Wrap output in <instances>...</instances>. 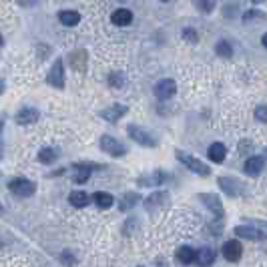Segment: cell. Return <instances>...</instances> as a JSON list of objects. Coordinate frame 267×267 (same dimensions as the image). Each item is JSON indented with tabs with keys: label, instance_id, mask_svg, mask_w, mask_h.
I'll return each instance as SVG.
<instances>
[{
	"label": "cell",
	"instance_id": "cell-1",
	"mask_svg": "<svg viewBox=\"0 0 267 267\" xmlns=\"http://www.w3.org/2000/svg\"><path fill=\"white\" fill-rule=\"evenodd\" d=\"M177 159H179V161H181L189 171H193V173L199 175V177H207V175H211V169H209L203 161H199V159L193 157V155H187L185 151H177Z\"/></svg>",
	"mask_w": 267,
	"mask_h": 267
},
{
	"label": "cell",
	"instance_id": "cell-2",
	"mask_svg": "<svg viewBox=\"0 0 267 267\" xmlns=\"http://www.w3.org/2000/svg\"><path fill=\"white\" fill-rule=\"evenodd\" d=\"M8 189H10V193L12 195H16V197H30V195H34V191H36V185L30 181V179H24V177H16V179H12L10 183H8Z\"/></svg>",
	"mask_w": 267,
	"mask_h": 267
},
{
	"label": "cell",
	"instance_id": "cell-3",
	"mask_svg": "<svg viewBox=\"0 0 267 267\" xmlns=\"http://www.w3.org/2000/svg\"><path fill=\"white\" fill-rule=\"evenodd\" d=\"M127 133H129V137H131L135 143H139L141 147H157V139H155L149 131H145V129H141V127H137V125H129V127H127Z\"/></svg>",
	"mask_w": 267,
	"mask_h": 267
},
{
	"label": "cell",
	"instance_id": "cell-4",
	"mask_svg": "<svg viewBox=\"0 0 267 267\" xmlns=\"http://www.w3.org/2000/svg\"><path fill=\"white\" fill-rule=\"evenodd\" d=\"M46 83L55 89H63L65 87V67H63V61L57 59L55 65L50 67L48 75H46Z\"/></svg>",
	"mask_w": 267,
	"mask_h": 267
},
{
	"label": "cell",
	"instance_id": "cell-5",
	"mask_svg": "<svg viewBox=\"0 0 267 267\" xmlns=\"http://www.w3.org/2000/svg\"><path fill=\"white\" fill-rule=\"evenodd\" d=\"M199 199L203 201V205H205L217 219H223L225 211H223V205H221V201H219L217 195H213V193H199Z\"/></svg>",
	"mask_w": 267,
	"mask_h": 267
},
{
	"label": "cell",
	"instance_id": "cell-6",
	"mask_svg": "<svg viewBox=\"0 0 267 267\" xmlns=\"http://www.w3.org/2000/svg\"><path fill=\"white\" fill-rule=\"evenodd\" d=\"M100 149H102L104 153H109L111 157H123V155L127 153L125 145H123V143H119L115 137H109V135L100 137Z\"/></svg>",
	"mask_w": 267,
	"mask_h": 267
},
{
	"label": "cell",
	"instance_id": "cell-7",
	"mask_svg": "<svg viewBox=\"0 0 267 267\" xmlns=\"http://www.w3.org/2000/svg\"><path fill=\"white\" fill-rule=\"evenodd\" d=\"M219 187L225 195L229 197H237V195H243V183L235 177H219Z\"/></svg>",
	"mask_w": 267,
	"mask_h": 267
},
{
	"label": "cell",
	"instance_id": "cell-8",
	"mask_svg": "<svg viewBox=\"0 0 267 267\" xmlns=\"http://www.w3.org/2000/svg\"><path fill=\"white\" fill-rule=\"evenodd\" d=\"M175 92H177V85H175L173 79H163V81H159V83L155 85V96L161 98V100L171 98Z\"/></svg>",
	"mask_w": 267,
	"mask_h": 267
},
{
	"label": "cell",
	"instance_id": "cell-9",
	"mask_svg": "<svg viewBox=\"0 0 267 267\" xmlns=\"http://www.w3.org/2000/svg\"><path fill=\"white\" fill-rule=\"evenodd\" d=\"M221 253L229 263H237L241 259V255H243V247H241V243L237 239H231V241H225Z\"/></svg>",
	"mask_w": 267,
	"mask_h": 267
},
{
	"label": "cell",
	"instance_id": "cell-10",
	"mask_svg": "<svg viewBox=\"0 0 267 267\" xmlns=\"http://www.w3.org/2000/svg\"><path fill=\"white\" fill-rule=\"evenodd\" d=\"M235 233L237 237H243V239H249V241H265L267 239V233L257 229V227H251V225H239L235 227Z\"/></svg>",
	"mask_w": 267,
	"mask_h": 267
},
{
	"label": "cell",
	"instance_id": "cell-11",
	"mask_svg": "<svg viewBox=\"0 0 267 267\" xmlns=\"http://www.w3.org/2000/svg\"><path fill=\"white\" fill-rule=\"evenodd\" d=\"M127 111H129V109H127L125 104H119V102H117V104H111L109 109H102V111H100V117H102L104 121H109V123H117V121H121L123 115H127Z\"/></svg>",
	"mask_w": 267,
	"mask_h": 267
},
{
	"label": "cell",
	"instance_id": "cell-12",
	"mask_svg": "<svg viewBox=\"0 0 267 267\" xmlns=\"http://www.w3.org/2000/svg\"><path fill=\"white\" fill-rule=\"evenodd\" d=\"M263 167H265V161H263V157H259V155L249 157L247 161H245V165H243V169H245V173L249 177H257L263 171Z\"/></svg>",
	"mask_w": 267,
	"mask_h": 267
},
{
	"label": "cell",
	"instance_id": "cell-13",
	"mask_svg": "<svg viewBox=\"0 0 267 267\" xmlns=\"http://www.w3.org/2000/svg\"><path fill=\"white\" fill-rule=\"evenodd\" d=\"M207 157L211 159L213 163H223L225 161V157H227V147L223 145V143H213V145H209V149H207Z\"/></svg>",
	"mask_w": 267,
	"mask_h": 267
},
{
	"label": "cell",
	"instance_id": "cell-14",
	"mask_svg": "<svg viewBox=\"0 0 267 267\" xmlns=\"http://www.w3.org/2000/svg\"><path fill=\"white\" fill-rule=\"evenodd\" d=\"M167 199H169V195H167L165 191H157V193H153V195L145 201V209H147L149 213H155V207L159 209L161 205H165Z\"/></svg>",
	"mask_w": 267,
	"mask_h": 267
},
{
	"label": "cell",
	"instance_id": "cell-15",
	"mask_svg": "<svg viewBox=\"0 0 267 267\" xmlns=\"http://www.w3.org/2000/svg\"><path fill=\"white\" fill-rule=\"evenodd\" d=\"M38 111L36 109H32V106H24V109H20L18 111V115H16V123L18 125H32V123H36L38 121Z\"/></svg>",
	"mask_w": 267,
	"mask_h": 267
},
{
	"label": "cell",
	"instance_id": "cell-16",
	"mask_svg": "<svg viewBox=\"0 0 267 267\" xmlns=\"http://www.w3.org/2000/svg\"><path fill=\"white\" fill-rule=\"evenodd\" d=\"M94 167H98V165H92V163H77L75 165V169H77V175H75V183H87L89 181V177H90V173L94 171Z\"/></svg>",
	"mask_w": 267,
	"mask_h": 267
},
{
	"label": "cell",
	"instance_id": "cell-17",
	"mask_svg": "<svg viewBox=\"0 0 267 267\" xmlns=\"http://www.w3.org/2000/svg\"><path fill=\"white\" fill-rule=\"evenodd\" d=\"M87 61H89V55H87V50H75V52H71V67L75 69V71H81V73H85V69H87Z\"/></svg>",
	"mask_w": 267,
	"mask_h": 267
},
{
	"label": "cell",
	"instance_id": "cell-18",
	"mask_svg": "<svg viewBox=\"0 0 267 267\" xmlns=\"http://www.w3.org/2000/svg\"><path fill=\"white\" fill-rule=\"evenodd\" d=\"M111 22L117 24V26H129L133 22V12L127 10V8H117L113 14H111Z\"/></svg>",
	"mask_w": 267,
	"mask_h": 267
},
{
	"label": "cell",
	"instance_id": "cell-19",
	"mask_svg": "<svg viewBox=\"0 0 267 267\" xmlns=\"http://www.w3.org/2000/svg\"><path fill=\"white\" fill-rule=\"evenodd\" d=\"M195 261L201 267H209V265H213V261H215V251H213L211 247H201L195 253Z\"/></svg>",
	"mask_w": 267,
	"mask_h": 267
},
{
	"label": "cell",
	"instance_id": "cell-20",
	"mask_svg": "<svg viewBox=\"0 0 267 267\" xmlns=\"http://www.w3.org/2000/svg\"><path fill=\"white\" fill-rule=\"evenodd\" d=\"M57 159H59V149H55V147H44L38 153V161L42 165H52Z\"/></svg>",
	"mask_w": 267,
	"mask_h": 267
},
{
	"label": "cell",
	"instance_id": "cell-21",
	"mask_svg": "<svg viewBox=\"0 0 267 267\" xmlns=\"http://www.w3.org/2000/svg\"><path fill=\"white\" fill-rule=\"evenodd\" d=\"M195 253H197V251H195L193 247L183 245V247L177 249V255H175V257H177L179 263H183V265H191V263L195 261Z\"/></svg>",
	"mask_w": 267,
	"mask_h": 267
},
{
	"label": "cell",
	"instance_id": "cell-22",
	"mask_svg": "<svg viewBox=\"0 0 267 267\" xmlns=\"http://www.w3.org/2000/svg\"><path fill=\"white\" fill-rule=\"evenodd\" d=\"M92 201H94L100 209H109V207H113L115 197H113L111 193H106V191H96V193L92 195Z\"/></svg>",
	"mask_w": 267,
	"mask_h": 267
},
{
	"label": "cell",
	"instance_id": "cell-23",
	"mask_svg": "<svg viewBox=\"0 0 267 267\" xmlns=\"http://www.w3.org/2000/svg\"><path fill=\"white\" fill-rule=\"evenodd\" d=\"M59 20L65 26H77L79 20H81V14L77 10H61L59 12Z\"/></svg>",
	"mask_w": 267,
	"mask_h": 267
},
{
	"label": "cell",
	"instance_id": "cell-24",
	"mask_svg": "<svg viewBox=\"0 0 267 267\" xmlns=\"http://www.w3.org/2000/svg\"><path fill=\"white\" fill-rule=\"evenodd\" d=\"M69 201H71L73 207H87V205L90 203V197H89L85 191H73V193L69 195Z\"/></svg>",
	"mask_w": 267,
	"mask_h": 267
},
{
	"label": "cell",
	"instance_id": "cell-25",
	"mask_svg": "<svg viewBox=\"0 0 267 267\" xmlns=\"http://www.w3.org/2000/svg\"><path fill=\"white\" fill-rule=\"evenodd\" d=\"M139 201H141V197H139L137 193H125L123 199H121V203H119V209H121V211H129V209L137 207Z\"/></svg>",
	"mask_w": 267,
	"mask_h": 267
},
{
	"label": "cell",
	"instance_id": "cell-26",
	"mask_svg": "<svg viewBox=\"0 0 267 267\" xmlns=\"http://www.w3.org/2000/svg\"><path fill=\"white\" fill-rule=\"evenodd\" d=\"M193 4H195V8H197V10H201V12L209 14L213 8H215L217 0H193Z\"/></svg>",
	"mask_w": 267,
	"mask_h": 267
},
{
	"label": "cell",
	"instance_id": "cell-27",
	"mask_svg": "<svg viewBox=\"0 0 267 267\" xmlns=\"http://www.w3.org/2000/svg\"><path fill=\"white\" fill-rule=\"evenodd\" d=\"M165 179V175L163 173H153L151 177H141L139 179V183L141 185H145V187H153V185H161V181Z\"/></svg>",
	"mask_w": 267,
	"mask_h": 267
},
{
	"label": "cell",
	"instance_id": "cell-28",
	"mask_svg": "<svg viewBox=\"0 0 267 267\" xmlns=\"http://www.w3.org/2000/svg\"><path fill=\"white\" fill-rule=\"evenodd\" d=\"M215 50H217V55L223 57V59H229L233 55V48H231V44L227 40H219L217 46H215Z\"/></svg>",
	"mask_w": 267,
	"mask_h": 267
},
{
	"label": "cell",
	"instance_id": "cell-29",
	"mask_svg": "<svg viewBox=\"0 0 267 267\" xmlns=\"http://www.w3.org/2000/svg\"><path fill=\"white\" fill-rule=\"evenodd\" d=\"M106 81H109V85L115 87V89H121V87L125 85V77H123L121 73H111Z\"/></svg>",
	"mask_w": 267,
	"mask_h": 267
},
{
	"label": "cell",
	"instance_id": "cell-30",
	"mask_svg": "<svg viewBox=\"0 0 267 267\" xmlns=\"http://www.w3.org/2000/svg\"><path fill=\"white\" fill-rule=\"evenodd\" d=\"M265 18V12H259V10H249L243 14V20L245 22H251V20H263Z\"/></svg>",
	"mask_w": 267,
	"mask_h": 267
},
{
	"label": "cell",
	"instance_id": "cell-31",
	"mask_svg": "<svg viewBox=\"0 0 267 267\" xmlns=\"http://www.w3.org/2000/svg\"><path fill=\"white\" fill-rule=\"evenodd\" d=\"M255 119L261 123H267V104H259L255 109Z\"/></svg>",
	"mask_w": 267,
	"mask_h": 267
},
{
	"label": "cell",
	"instance_id": "cell-32",
	"mask_svg": "<svg viewBox=\"0 0 267 267\" xmlns=\"http://www.w3.org/2000/svg\"><path fill=\"white\" fill-rule=\"evenodd\" d=\"M183 38H185L187 42H197V40H199L195 28H183Z\"/></svg>",
	"mask_w": 267,
	"mask_h": 267
},
{
	"label": "cell",
	"instance_id": "cell-33",
	"mask_svg": "<svg viewBox=\"0 0 267 267\" xmlns=\"http://www.w3.org/2000/svg\"><path fill=\"white\" fill-rule=\"evenodd\" d=\"M61 259L67 263V267H71V265H73V257H71V253H69V251H65V253L61 255Z\"/></svg>",
	"mask_w": 267,
	"mask_h": 267
},
{
	"label": "cell",
	"instance_id": "cell-34",
	"mask_svg": "<svg viewBox=\"0 0 267 267\" xmlns=\"http://www.w3.org/2000/svg\"><path fill=\"white\" fill-rule=\"evenodd\" d=\"M247 147H249V143H247V141H243V143L239 145V153H241V155H245V151H247Z\"/></svg>",
	"mask_w": 267,
	"mask_h": 267
},
{
	"label": "cell",
	"instance_id": "cell-35",
	"mask_svg": "<svg viewBox=\"0 0 267 267\" xmlns=\"http://www.w3.org/2000/svg\"><path fill=\"white\" fill-rule=\"evenodd\" d=\"M18 2H20L22 6H32V4H34V0H18Z\"/></svg>",
	"mask_w": 267,
	"mask_h": 267
},
{
	"label": "cell",
	"instance_id": "cell-36",
	"mask_svg": "<svg viewBox=\"0 0 267 267\" xmlns=\"http://www.w3.org/2000/svg\"><path fill=\"white\" fill-rule=\"evenodd\" d=\"M261 44H263V46H265V48H267V32H265V34H263V38H261Z\"/></svg>",
	"mask_w": 267,
	"mask_h": 267
},
{
	"label": "cell",
	"instance_id": "cell-37",
	"mask_svg": "<svg viewBox=\"0 0 267 267\" xmlns=\"http://www.w3.org/2000/svg\"><path fill=\"white\" fill-rule=\"evenodd\" d=\"M253 4H261V2H265V0H251Z\"/></svg>",
	"mask_w": 267,
	"mask_h": 267
},
{
	"label": "cell",
	"instance_id": "cell-38",
	"mask_svg": "<svg viewBox=\"0 0 267 267\" xmlns=\"http://www.w3.org/2000/svg\"><path fill=\"white\" fill-rule=\"evenodd\" d=\"M4 90V85H2V81H0V92H2Z\"/></svg>",
	"mask_w": 267,
	"mask_h": 267
},
{
	"label": "cell",
	"instance_id": "cell-39",
	"mask_svg": "<svg viewBox=\"0 0 267 267\" xmlns=\"http://www.w3.org/2000/svg\"><path fill=\"white\" fill-rule=\"evenodd\" d=\"M2 213H4V207H2V205H0V215H2Z\"/></svg>",
	"mask_w": 267,
	"mask_h": 267
},
{
	"label": "cell",
	"instance_id": "cell-40",
	"mask_svg": "<svg viewBox=\"0 0 267 267\" xmlns=\"http://www.w3.org/2000/svg\"><path fill=\"white\" fill-rule=\"evenodd\" d=\"M0 135H2V123H0Z\"/></svg>",
	"mask_w": 267,
	"mask_h": 267
},
{
	"label": "cell",
	"instance_id": "cell-41",
	"mask_svg": "<svg viewBox=\"0 0 267 267\" xmlns=\"http://www.w3.org/2000/svg\"><path fill=\"white\" fill-rule=\"evenodd\" d=\"M159 2H169V0H159Z\"/></svg>",
	"mask_w": 267,
	"mask_h": 267
},
{
	"label": "cell",
	"instance_id": "cell-42",
	"mask_svg": "<svg viewBox=\"0 0 267 267\" xmlns=\"http://www.w3.org/2000/svg\"><path fill=\"white\" fill-rule=\"evenodd\" d=\"M0 44H2V36H0Z\"/></svg>",
	"mask_w": 267,
	"mask_h": 267
}]
</instances>
